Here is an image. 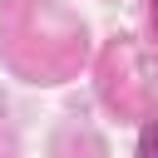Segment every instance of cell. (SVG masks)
I'll list each match as a JSON object with an SVG mask.
<instances>
[{
	"label": "cell",
	"instance_id": "cell-1",
	"mask_svg": "<svg viewBox=\"0 0 158 158\" xmlns=\"http://www.w3.org/2000/svg\"><path fill=\"white\" fill-rule=\"evenodd\" d=\"M138 158H158V123L143 128V148H138Z\"/></svg>",
	"mask_w": 158,
	"mask_h": 158
}]
</instances>
